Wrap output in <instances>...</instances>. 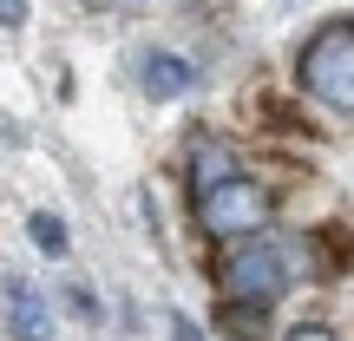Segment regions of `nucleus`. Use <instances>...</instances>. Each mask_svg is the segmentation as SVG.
Here are the masks:
<instances>
[{"instance_id":"20e7f679","label":"nucleus","mask_w":354,"mask_h":341,"mask_svg":"<svg viewBox=\"0 0 354 341\" xmlns=\"http://www.w3.org/2000/svg\"><path fill=\"white\" fill-rule=\"evenodd\" d=\"M7 335H13V341H53V308H46V295H39L33 282H20V276L7 282Z\"/></svg>"},{"instance_id":"39448f33","label":"nucleus","mask_w":354,"mask_h":341,"mask_svg":"<svg viewBox=\"0 0 354 341\" xmlns=\"http://www.w3.org/2000/svg\"><path fill=\"white\" fill-rule=\"evenodd\" d=\"M138 86L151 92V99H184L190 86H197V59H184V53H145L138 59Z\"/></svg>"},{"instance_id":"7ed1b4c3","label":"nucleus","mask_w":354,"mask_h":341,"mask_svg":"<svg viewBox=\"0 0 354 341\" xmlns=\"http://www.w3.org/2000/svg\"><path fill=\"white\" fill-rule=\"evenodd\" d=\"M295 276H302L295 243H243L223 263V295L236 308H269V302H282V289H289Z\"/></svg>"},{"instance_id":"f03ea898","label":"nucleus","mask_w":354,"mask_h":341,"mask_svg":"<svg viewBox=\"0 0 354 341\" xmlns=\"http://www.w3.org/2000/svg\"><path fill=\"white\" fill-rule=\"evenodd\" d=\"M295 86H302L315 105L354 118V20L322 26V33L302 46V59H295Z\"/></svg>"},{"instance_id":"9b49d317","label":"nucleus","mask_w":354,"mask_h":341,"mask_svg":"<svg viewBox=\"0 0 354 341\" xmlns=\"http://www.w3.org/2000/svg\"><path fill=\"white\" fill-rule=\"evenodd\" d=\"M112 7H158V0H112Z\"/></svg>"},{"instance_id":"0eeeda50","label":"nucleus","mask_w":354,"mask_h":341,"mask_svg":"<svg viewBox=\"0 0 354 341\" xmlns=\"http://www.w3.org/2000/svg\"><path fill=\"white\" fill-rule=\"evenodd\" d=\"M26 237H33L39 256H66V243H73V237H66V223H59L53 210H33V216H26Z\"/></svg>"},{"instance_id":"1a4fd4ad","label":"nucleus","mask_w":354,"mask_h":341,"mask_svg":"<svg viewBox=\"0 0 354 341\" xmlns=\"http://www.w3.org/2000/svg\"><path fill=\"white\" fill-rule=\"evenodd\" d=\"M171 341H210V335H203L190 315H177V308H171Z\"/></svg>"},{"instance_id":"f257e3e1","label":"nucleus","mask_w":354,"mask_h":341,"mask_svg":"<svg viewBox=\"0 0 354 341\" xmlns=\"http://www.w3.org/2000/svg\"><path fill=\"white\" fill-rule=\"evenodd\" d=\"M190 203H197L203 237H216V243H243V237H256V230H269V216H276L269 184H256V177H243V171L190 190Z\"/></svg>"},{"instance_id":"423d86ee","label":"nucleus","mask_w":354,"mask_h":341,"mask_svg":"<svg viewBox=\"0 0 354 341\" xmlns=\"http://www.w3.org/2000/svg\"><path fill=\"white\" fill-rule=\"evenodd\" d=\"M236 171V158H230V145H197V165H190V190H203V184H216V177H230Z\"/></svg>"},{"instance_id":"9d476101","label":"nucleus","mask_w":354,"mask_h":341,"mask_svg":"<svg viewBox=\"0 0 354 341\" xmlns=\"http://www.w3.org/2000/svg\"><path fill=\"white\" fill-rule=\"evenodd\" d=\"M0 26L20 33V26H26V0H0Z\"/></svg>"},{"instance_id":"6e6552de","label":"nucleus","mask_w":354,"mask_h":341,"mask_svg":"<svg viewBox=\"0 0 354 341\" xmlns=\"http://www.w3.org/2000/svg\"><path fill=\"white\" fill-rule=\"evenodd\" d=\"M282 341H342V335H335L328 322H295V329L282 335Z\"/></svg>"}]
</instances>
